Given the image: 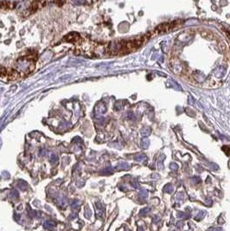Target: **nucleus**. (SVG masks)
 <instances>
[{
	"label": "nucleus",
	"instance_id": "obj_4",
	"mask_svg": "<svg viewBox=\"0 0 230 231\" xmlns=\"http://www.w3.org/2000/svg\"><path fill=\"white\" fill-rule=\"evenodd\" d=\"M145 159H146V156L144 155V154H138L136 157V160H138V161H143V160H145Z\"/></svg>",
	"mask_w": 230,
	"mask_h": 231
},
{
	"label": "nucleus",
	"instance_id": "obj_3",
	"mask_svg": "<svg viewBox=\"0 0 230 231\" xmlns=\"http://www.w3.org/2000/svg\"><path fill=\"white\" fill-rule=\"evenodd\" d=\"M28 214H29V217H31V218H33V217H36V211H34V210H31V209H28Z\"/></svg>",
	"mask_w": 230,
	"mask_h": 231
},
{
	"label": "nucleus",
	"instance_id": "obj_6",
	"mask_svg": "<svg viewBox=\"0 0 230 231\" xmlns=\"http://www.w3.org/2000/svg\"><path fill=\"white\" fill-rule=\"evenodd\" d=\"M222 150L225 152V153L228 155V156H230V146H228V145H225L222 147Z\"/></svg>",
	"mask_w": 230,
	"mask_h": 231
},
{
	"label": "nucleus",
	"instance_id": "obj_1",
	"mask_svg": "<svg viewBox=\"0 0 230 231\" xmlns=\"http://www.w3.org/2000/svg\"><path fill=\"white\" fill-rule=\"evenodd\" d=\"M55 227H56V223L54 221L50 220V221H46L44 223V228L49 230H53L55 229Z\"/></svg>",
	"mask_w": 230,
	"mask_h": 231
},
{
	"label": "nucleus",
	"instance_id": "obj_7",
	"mask_svg": "<svg viewBox=\"0 0 230 231\" xmlns=\"http://www.w3.org/2000/svg\"><path fill=\"white\" fill-rule=\"evenodd\" d=\"M150 128H147V127H145V132H142V135L144 136H147L150 134Z\"/></svg>",
	"mask_w": 230,
	"mask_h": 231
},
{
	"label": "nucleus",
	"instance_id": "obj_8",
	"mask_svg": "<svg viewBox=\"0 0 230 231\" xmlns=\"http://www.w3.org/2000/svg\"><path fill=\"white\" fill-rule=\"evenodd\" d=\"M14 219H15L16 221H18V220L20 219V216H19V215H17V214H15V215H14Z\"/></svg>",
	"mask_w": 230,
	"mask_h": 231
},
{
	"label": "nucleus",
	"instance_id": "obj_5",
	"mask_svg": "<svg viewBox=\"0 0 230 231\" xmlns=\"http://www.w3.org/2000/svg\"><path fill=\"white\" fill-rule=\"evenodd\" d=\"M18 186H19V187L21 188V190H24L27 189V183H24L23 181H21V182L18 183Z\"/></svg>",
	"mask_w": 230,
	"mask_h": 231
},
{
	"label": "nucleus",
	"instance_id": "obj_2",
	"mask_svg": "<svg viewBox=\"0 0 230 231\" xmlns=\"http://www.w3.org/2000/svg\"><path fill=\"white\" fill-rule=\"evenodd\" d=\"M149 144H150V141H149L148 139H143L141 140V147L144 148V149H146L148 147Z\"/></svg>",
	"mask_w": 230,
	"mask_h": 231
}]
</instances>
